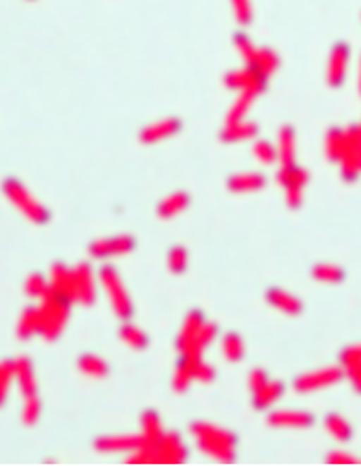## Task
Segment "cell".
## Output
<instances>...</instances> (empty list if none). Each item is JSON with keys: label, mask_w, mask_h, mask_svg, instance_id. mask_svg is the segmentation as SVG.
<instances>
[{"label": "cell", "mask_w": 361, "mask_h": 466, "mask_svg": "<svg viewBox=\"0 0 361 466\" xmlns=\"http://www.w3.org/2000/svg\"><path fill=\"white\" fill-rule=\"evenodd\" d=\"M192 435L195 437L200 448L209 457H214L218 461L228 462L236 457L238 439L227 429H221L214 424L197 422L192 426Z\"/></svg>", "instance_id": "6da1fadb"}, {"label": "cell", "mask_w": 361, "mask_h": 466, "mask_svg": "<svg viewBox=\"0 0 361 466\" xmlns=\"http://www.w3.org/2000/svg\"><path fill=\"white\" fill-rule=\"evenodd\" d=\"M71 300L57 295L52 290L43 297V305L39 306V315H41V332L39 333L47 341L59 338L71 315Z\"/></svg>", "instance_id": "7a4b0ae2"}, {"label": "cell", "mask_w": 361, "mask_h": 466, "mask_svg": "<svg viewBox=\"0 0 361 466\" xmlns=\"http://www.w3.org/2000/svg\"><path fill=\"white\" fill-rule=\"evenodd\" d=\"M2 190H4L6 197H8L30 221L43 225L50 219V212H48L47 207L41 205L19 179L8 177V179L2 183Z\"/></svg>", "instance_id": "3957f363"}, {"label": "cell", "mask_w": 361, "mask_h": 466, "mask_svg": "<svg viewBox=\"0 0 361 466\" xmlns=\"http://www.w3.org/2000/svg\"><path fill=\"white\" fill-rule=\"evenodd\" d=\"M100 282L104 286L107 297H109L116 315L122 319L131 317L133 315V305H131V299H129L128 291H126L124 284H122L118 271L111 266H104L100 271Z\"/></svg>", "instance_id": "277c9868"}, {"label": "cell", "mask_w": 361, "mask_h": 466, "mask_svg": "<svg viewBox=\"0 0 361 466\" xmlns=\"http://www.w3.org/2000/svg\"><path fill=\"white\" fill-rule=\"evenodd\" d=\"M267 83V78L262 76L260 72L251 67H245L242 70H234L225 76V85L233 91H238L240 94H249L257 98L264 92Z\"/></svg>", "instance_id": "5b68a950"}, {"label": "cell", "mask_w": 361, "mask_h": 466, "mask_svg": "<svg viewBox=\"0 0 361 466\" xmlns=\"http://www.w3.org/2000/svg\"><path fill=\"white\" fill-rule=\"evenodd\" d=\"M341 378H343L341 369L328 367V369H323V371L310 372V374L297 378V380H295V389L300 391V393H310V391H317V389H323V387L334 386V384H338Z\"/></svg>", "instance_id": "8992f818"}, {"label": "cell", "mask_w": 361, "mask_h": 466, "mask_svg": "<svg viewBox=\"0 0 361 466\" xmlns=\"http://www.w3.org/2000/svg\"><path fill=\"white\" fill-rule=\"evenodd\" d=\"M74 293H76V302L80 305H92L96 299V281L94 273L87 264H80L74 269Z\"/></svg>", "instance_id": "52a82bcc"}, {"label": "cell", "mask_w": 361, "mask_h": 466, "mask_svg": "<svg viewBox=\"0 0 361 466\" xmlns=\"http://www.w3.org/2000/svg\"><path fill=\"white\" fill-rule=\"evenodd\" d=\"M135 249V240L131 236H114L109 240H98L90 245V252L96 258L118 257V255H128Z\"/></svg>", "instance_id": "ba28073f"}, {"label": "cell", "mask_w": 361, "mask_h": 466, "mask_svg": "<svg viewBox=\"0 0 361 466\" xmlns=\"http://www.w3.org/2000/svg\"><path fill=\"white\" fill-rule=\"evenodd\" d=\"M50 290L57 295L65 297L71 302H76L74 293V269H68L65 264H56L50 271Z\"/></svg>", "instance_id": "9c48e42d"}, {"label": "cell", "mask_w": 361, "mask_h": 466, "mask_svg": "<svg viewBox=\"0 0 361 466\" xmlns=\"http://www.w3.org/2000/svg\"><path fill=\"white\" fill-rule=\"evenodd\" d=\"M348 67V47L345 43H339L334 47L332 54H330V61H328L326 80L332 87H339L345 81Z\"/></svg>", "instance_id": "30bf717a"}, {"label": "cell", "mask_w": 361, "mask_h": 466, "mask_svg": "<svg viewBox=\"0 0 361 466\" xmlns=\"http://www.w3.org/2000/svg\"><path fill=\"white\" fill-rule=\"evenodd\" d=\"M267 422L275 428H310L315 422V419L306 411L279 410L269 415Z\"/></svg>", "instance_id": "8fae6325"}, {"label": "cell", "mask_w": 361, "mask_h": 466, "mask_svg": "<svg viewBox=\"0 0 361 466\" xmlns=\"http://www.w3.org/2000/svg\"><path fill=\"white\" fill-rule=\"evenodd\" d=\"M149 444L144 437L137 435H124V437H104L96 441V448L100 452H135L138 448Z\"/></svg>", "instance_id": "7c38bea8"}, {"label": "cell", "mask_w": 361, "mask_h": 466, "mask_svg": "<svg viewBox=\"0 0 361 466\" xmlns=\"http://www.w3.org/2000/svg\"><path fill=\"white\" fill-rule=\"evenodd\" d=\"M180 122L177 118H164L161 122H155V124L147 125L146 129H142L140 133V140L144 144H155L161 142V140H166V138L173 137V135L179 133Z\"/></svg>", "instance_id": "4fadbf2b"}, {"label": "cell", "mask_w": 361, "mask_h": 466, "mask_svg": "<svg viewBox=\"0 0 361 466\" xmlns=\"http://www.w3.org/2000/svg\"><path fill=\"white\" fill-rule=\"evenodd\" d=\"M227 185L236 194H247V192L262 190L266 185V179L258 171H243V173H234Z\"/></svg>", "instance_id": "5bb4252c"}, {"label": "cell", "mask_w": 361, "mask_h": 466, "mask_svg": "<svg viewBox=\"0 0 361 466\" xmlns=\"http://www.w3.org/2000/svg\"><path fill=\"white\" fill-rule=\"evenodd\" d=\"M13 374L19 381L20 391L24 396L35 395V376H34V365L28 357H19L13 362Z\"/></svg>", "instance_id": "9a60e30c"}, {"label": "cell", "mask_w": 361, "mask_h": 466, "mask_svg": "<svg viewBox=\"0 0 361 466\" xmlns=\"http://www.w3.org/2000/svg\"><path fill=\"white\" fill-rule=\"evenodd\" d=\"M284 395V386L281 381H271L267 380L266 386H262L260 389L255 391V400L252 404L257 410H267L269 405H273L275 402H279V398Z\"/></svg>", "instance_id": "2e32d148"}, {"label": "cell", "mask_w": 361, "mask_h": 466, "mask_svg": "<svg viewBox=\"0 0 361 466\" xmlns=\"http://www.w3.org/2000/svg\"><path fill=\"white\" fill-rule=\"evenodd\" d=\"M267 300H269V305H273L276 309L284 312V314L297 315L300 314V309H302V305H300L299 299H295L291 293H288V291L284 290H279V288H273V290L267 291Z\"/></svg>", "instance_id": "e0dca14e"}, {"label": "cell", "mask_w": 361, "mask_h": 466, "mask_svg": "<svg viewBox=\"0 0 361 466\" xmlns=\"http://www.w3.org/2000/svg\"><path fill=\"white\" fill-rule=\"evenodd\" d=\"M204 324V317L200 314V312H192L188 317L185 319V324H183V329H180L179 339H177V347L183 352L188 345L192 343V339L195 338V333L200 332V329Z\"/></svg>", "instance_id": "ac0fdd59"}, {"label": "cell", "mask_w": 361, "mask_h": 466, "mask_svg": "<svg viewBox=\"0 0 361 466\" xmlns=\"http://www.w3.org/2000/svg\"><path fill=\"white\" fill-rule=\"evenodd\" d=\"M276 153L281 159L282 166L295 164V133L291 128H282L276 144Z\"/></svg>", "instance_id": "d6986e66"}, {"label": "cell", "mask_w": 361, "mask_h": 466, "mask_svg": "<svg viewBox=\"0 0 361 466\" xmlns=\"http://www.w3.org/2000/svg\"><path fill=\"white\" fill-rule=\"evenodd\" d=\"M41 332V315H39V308L30 306L24 309V314L19 319V326H17V333L19 338L30 339L34 333Z\"/></svg>", "instance_id": "ffe728a7"}, {"label": "cell", "mask_w": 361, "mask_h": 466, "mask_svg": "<svg viewBox=\"0 0 361 466\" xmlns=\"http://www.w3.org/2000/svg\"><path fill=\"white\" fill-rule=\"evenodd\" d=\"M279 183L284 186L286 190L288 188H305V185L308 183V171L299 168L297 164L282 166L281 173H279Z\"/></svg>", "instance_id": "44dd1931"}, {"label": "cell", "mask_w": 361, "mask_h": 466, "mask_svg": "<svg viewBox=\"0 0 361 466\" xmlns=\"http://www.w3.org/2000/svg\"><path fill=\"white\" fill-rule=\"evenodd\" d=\"M257 135V125L251 122H236V124H227L221 133V138L225 142H240V140H247Z\"/></svg>", "instance_id": "7402d4cb"}, {"label": "cell", "mask_w": 361, "mask_h": 466, "mask_svg": "<svg viewBox=\"0 0 361 466\" xmlns=\"http://www.w3.org/2000/svg\"><path fill=\"white\" fill-rule=\"evenodd\" d=\"M188 203H190V197L185 192H176L159 205V216L166 219L173 218V216L180 214L188 207Z\"/></svg>", "instance_id": "603a6c76"}, {"label": "cell", "mask_w": 361, "mask_h": 466, "mask_svg": "<svg viewBox=\"0 0 361 466\" xmlns=\"http://www.w3.org/2000/svg\"><path fill=\"white\" fill-rule=\"evenodd\" d=\"M78 365H80V371L83 372V374L90 376V378H104V376L109 372L107 363H105L102 357L94 356V354H85V356H81Z\"/></svg>", "instance_id": "cb8c5ba5"}, {"label": "cell", "mask_w": 361, "mask_h": 466, "mask_svg": "<svg viewBox=\"0 0 361 466\" xmlns=\"http://www.w3.org/2000/svg\"><path fill=\"white\" fill-rule=\"evenodd\" d=\"M194 360L195 357H180V363L177 365L176 374H173V387H176V391L188 389L190 381L194 380Z\"/></svg>", "instance_id": "d4e9b609"}, {"label": "cell", "mask_w": 361, "mask_h": 466, "mask_svg": "<svg viewBox=\"0 0 361 466\" xmlns=\"http://www.w3.org/2000/svg\"><path fill=\"white\" fill-rule=\"evenodd\" d=\"M142 437L146 439L147 443H157L159 439L164 435V429H162V422L159 419V415L155 411H146L142 417Z\"/></svg>", "instance_id": "484cf974"}, {"label": "cell", "mask_w": 361, "mask_h": 466, "mask_svg": "<svg viewBox=\"0 0 361 466\" xmlns=\"http://www.w3.org/2000/svg\"><path fill=\"white\" fill-rule=\"evenodd\" d=\"M221 350L228 362H240L243 357V341L238 333H225L221 339Z\"/></svg>", "instance_id": "4316f807"}, {"label": "cell", "mask_w": 361, "mask_h": 466, "mask_svg": "<svg viewBox=\"0 0 361 466\" xmlns=\"http://www.w3.org/2000/svg\"><path fill=\"white\" fill-rule=\"evenodd\" d=\"M324 424H326L328 431L332 433L336 439L343 441V443H347L348 439L352 437L350 424L343 419V417H339V415H336V413L328 415L326 419H324Z\"/></svg>", "instance_id": "83f0119b"}, {"label": "cell", "mask_w": 361, "mask_h": 466, "mask_svg": "<svg viewBox=\"0 0 361 466\" xmlns=\"http://www.w3.org/2000/svg\"><path fill=\"white\" fill-rule=\"evenodd\" d=\"M343 149H345V131L343 129H332L326 135V155L332 161H341Z\"/></svg>", "instance_id": "f1b7e54d"}, {"label": "cell", "mask_w": 361, "mask_h": 466, "mask_svg": "<svg viewBox=\"0 0 361 466\" xmlns=\"http://www.w3.org/2000/svg\"><path fill=\"white\" fill-rule=\"evenodd\" d=\"M120 338H122V341H124L126 345H129L131 348H137V350H142L147 345L146 333L129 323L120 329Z\"/></svg>", "instance_id": "f546056e"}, {"label": "cell", "mask_w": 361, "mask_h": 466, "mask_svg": "<svg viewBox=\"0 0 361 466\" xmlns=\"http://www.w3.org/2000/svg\"><path fill=\"white\" fill-rule=\"evenodd\" d=\"M50 291V281H47V276L41 275V273H34V275L28 276L26 281V293L30 297H35V299H43Z\"/></svg>", "instance_id": "4dcf8cb0"}, {"label": "cell", "mask_w": 361, "mask_h": 466, "mask_svg": "<svg viewBox=\"0 0 361 466\" xmlns=\"http://www.w3.org/2000/svg\"><path fill=\"white\" fill-rule=\"evenodd\" d=\"M252 100H255V98L249 94L238 96V100L234 102L233 109L228 111V114H227V124H236V122H242V120L245 118V114L249 113V109H251Z\"/></svg>", "instance_id": "1f68e13d"}, {"label": "cell", "mask_w": 361, "mask_h": 466, "mask_svg": "<svg viewBox=\"0 0 361 466\" xmlns=\"http://www.w3.org/2000/svg\"><path fill=\"white\" fill-rule=\"evenodd\" d=\"M314 276L321 282H332V284H336V282L343 281L345 273H343L341 267L332 266V264H319L314 269Z\"/></svg>", "instance_id": "d6a6232c"}, {"label": "cell", "mask_w": 361, "mask_h": 466, "mask_svg": "<svg viewBox=\"0 0 361 466\" xmlns=\"http://www.w3.org/2000/svg\"><path fill=\"white\" fill-rule=\"evenodd\" d=\"M252 155L262 162V164H273V162L279 159V153H276V148L267 140H258L252 146Z\"/></svg>", "instance_id": "836d02e7"}, {"label": "cell", "mask_w": 361, "mask_h": 466, "mask_svg": "<svg viewBox=\"0 0 361 466\" xmlns=\"http://www.w3.org/2000/svg\"><path fill=\"white\" fill-rule=\"evenodd\" d=\"M13 378V362L0 363V405L6 402V396H8V391H10Z\"/></svg>", "instance_id": "e575fe53"}, {"label": "cell", "mask_w": 361, "mask_h": 466, "mask_svg": "<svg viewBox=\"0 0 361 466\" xmlns=\"http://www.w3.org/2000/svg\"><path fill=\"white\" fill-rule=\"evenodd\" d=\"M39 415H41V402H39V398L35 395H28L26 396V404H24V410H23L24 424L34 426V424L39 420Z\"/></svg>", "instance_id": "d590c367"}, {"label": "cell", "mask_w": 361, "mask_h": 466, "mask_svg": "<svg viewBox=\"0 0 361 466\" xmlns=\"http://www.w3.org/2000/svg\"><path fill=\"white\" fill-rule=\"evenodd\" d=\"M168 264H170V269L173 273H183L186 269V264H188V255H186L185 247H173L170 251V257H168Z\"/></svg>", "instance_id": "8d00e7d4"}, {"label": "cell", "mask_w": 361, "mask_h": 466, "mask_svg": "<svg viewBox=\"0 0 361 466\" xmlns=\"http://www.w3.org/2000/svg\"><path fill=\"white\" fill-rule=\"evenodd\" d=\"M234 17L240 24H249L252 19L251 0H233Z\"/></svg>", "instance_id": "74e56055"}, {"label": "cell", "mask_w": 361, "mask_h": 466, "mask_svg": "<svg viewBox=\"0 0 361 466\" xmlns=\"http://www.w3.org/2000/svg\"><path fill=\"white\" fill-rule=\"evenodd\" d=\"M194 380L201 381V384H209V381L214 380V369L207 365L201 357L194 360Z\"/></svg>", "instance_id": "f35d334b"}, {"label": "cell", "mask_w": 361, "mask_h": 466, "mask_svg": "<svg viewBox=\"0 0 361 466\" xmlns=\"http://www.w3.org/2000/svg\"><path fill=\"white\" fill-rule=\"evenodd\" d=\"M341 363L345 365L347 371L348 369H357V367H361V345L347 348V350L341 354Z\"/></svg>", "instance_id": "ab89813d"}, {"label": "cell", "mask_w": 361, "mask_h": 466, "mask_svg": "<svg viewBox=\"0 0 361 466\" xmlns=\"http://www.w3.org/2000/svg\"><path fill=\"white\" fill-rule=\"evenodd\" d=\"M267 374L262 369H255V371L249 374V387H251L252 391H258L262 386H266L267 384Z\"/></svg>", "instance_id": "60d3db41"}, {"label": "cell", "mask_w": 361, "mask_h": 466, "mask_svg": "<svg viewBox=\"0 0 361 466\" xmlns=\"http://www.w3.org/2000/svg\"><path fill=\"white\" fill-rule=\"evenodd\" d=\"M328 462H332V465H354L356 459L350 455V453H343V452H334L326 457Z\"/></svg>", "instance_id": "b9f144b4"}, {"label": "cell", "mask_w": 361, "mask_h": 466, "mask_svg": "<svg viewBox=\"0 0 361 466\" xmlns=\"http://www.w3.org/2000/svg\"><path fill=\"white\" fill-rule=\"evenodd\" d=\"M360 91H361V76H360Z\"/></svg>", "instance_id": "7bdbcfd3"}, {"label": "cell", "mask_w": 361, "mask_h": 466, "mask_svg": "<svg viewBox=\"0 0 361 466\" xmlns=\"http://www.w3.org/2000/svg\"><path fill=\"white\" fill-rule=\"evenodd\" d=\"M356 389H357V391H361V386H360V387H356Z\"/></svg>", "instance_id": "ee69618b"}, {"label": "cell", "mask_w": 361, "mask_h": 466, "mask_svg": "<svg viewBox=\"0 0 361 466\" xmlns=\"http://www.w3.org/2000/svg\"><path fill=\"white\" fill-rule=\"evenodd\" d=\"M360 129H361V128H360Z\"/></svg>", "instance_id": "f6af8a7d"}]
</instances>
